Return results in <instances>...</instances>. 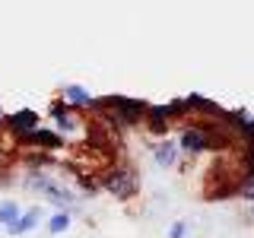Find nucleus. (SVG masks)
<instances>
[{
	"label": "nucleus",
	"instance_id": "1",
	"mask_svg": "<svg viewBox=\"0 0 254 238\" xmlns=\"http://www.w3.org/2000/svg\"><path fill=\"white\" fill-rule=\"evenodd\" d=\"M99 187L105 190V194L111 197H118V200H130L133 194L140 190V175L137 169H130V165H108V169H102L99 175Z\"/></svg>",
	"mask_w": 254,
	"mask_h": 238
},
{
	"label": "nucleus",
	"instance_id": "2",
	"mask_svg": "<svg viewBox=\"0 0 254 238\" xmlns=\"http://www.w3.org/2000/svg\"><path fill=\"white\" fill-rule=\"evenodd\" d=\"M3 127H6V133H10V137L22 146V143L38 130V115L32 108H19V111H13V115H6V124Z\"/></svg>",
	"mask_w": 254,
	"mask_h": 238
},
{
	"label": "nucleus",
	"instance_id": "3",
	"mask_svg": "<svg viewBox=\"0 0 254 238\" xmlns=\"http://www.w3.org/2000/svg\"><path fill=\"white\" fill-rule=\"evenodd\" d=\"M22 146H32V149H45V153H58L64 146V133L61 130H51V127H38L32 137L22 143Z\"/></svg>",
	"mask_w": 254,
	"mask_h": 238
},
{
	"label": "nucleus",
	"instance_id": "4",
	"mask_svg": "<svg viewBox=\"0 0 254 238\" xmlns=\"http://www.w3.org/2000/svg\"><path fill=\"white\" fill-rule=\"evenodd\" d=\"M143 127H146V133L149 137H169V130H172V121H169V115H165V105H149L146 111V118H143Z\"/></svg>",
	"mask_w": 254,
	"mask_h": 238
},
{
	"label": "nucleus",
	"instance_id": "5",
	"mask_svg": "<svg viewBox=\"0 0 254 238\" xmlns=\"http://www.w3.org/2000/svg\"><path fill=\"white\" fill-rule=\"evenodd\" d=\"M178 156H181L178 140H169V137H162L153 149V159H156L159 169H175V165H178Z\"/></svg>",
	"mask_w": 254,
	"mask_h": 238
},
{
	"label": "nucleus",
	"instance_id": "6",
	"mask_svg": "<svg viewBox=\"0 0 254 238\" xmlns=\"http://www.w3.org/2000/svg\"><path fill=\"white\" fill-rule=\"evenodd\" d=\"M42 197H45V200H51L54 206H58V210H70V206L76 203V194H73V190H70L67 184H61L58 178H54L51 184L45 187V194H42Z\"/></svg>",
	"mask_w": 254,
	"mask_h": 238
},
{
	"label": "nucleus",
	"instance_id": "7",
	"mask_svg": "<svg viewBox=\"0 0 254 238\" xmlns=\"http://www.w3.org/2000/svg\"><path fill=\"white\" fill-rule=\"evenodd\" d=\"M64 102H67L73 111H89L95 99L89 95V89H83V86H64Z\"/></svg>",
	"mask_w": 254,
	"mask_h": 238
},
{
	"label": "nucleus",
	"instance_id": "8",
	"mask_svg": "<svg viewBox=\"0 0 254 238\" xmlns=\"http://www.w3.org/2000/svg\"><path fill=\"white\" fill-rule=\"evenodd\" d=\"M38 222H42V206H32V210L22 213V216L6 229V232H10V235H26V232H32V229L38 226Z\"/></svg>",
	"mask_w": 254,
	"mask_h": 238
},
{
	"label": "nucleus",
	"instance_id": "9",
	"mask_svg": "<svg viewBox=\"0 0 254 238\" xmlns=\"http://www.w3.org/2000/svg\"><path fill=\"white\" fill-rule=\"evenodd\" d=\"M19 216H22V210H19L16 200H0V226H3V229H10Z\"/></svg>",
	"mask_w": 254,
	"mask_h": 238
},
{
	"label": "nucleus",
	"instance_id": "10",
	"mask_svg": "<svg viewBox=\"0 0 254 238\" xmlns=\"http://www.w3.org/2000/svg\"><path fill=\"white\" fill-rule=\"evenodd\" d=\"M67 229H70V210H58L48 219V232L51 235H61V232H67Z\"/></svg>",
	"mask_w": 254,
	"mask_h": 238
},
{
	"label": "nucleus",
	"instance_id": "11",
	"mask_svg": "<svg viewBox=\"0 0 254 238\" xmlns=\"http://www.w3.org/2000/svg\"><path fill=\"white\" fill-rule=\"evenodd\" d=\"M238 197H245V200L254 203V172L242 175V181H238Z\"/></svg>",
	"mask_w": 254,
	"mask_h": 238
},
{
	"label": "nucleus",
	"instance_id": "12",
	"mask_svg": "<svg viewBox=\"0 0 254 238\" xmlns=\"http://www.w3.org/2000/svg\"><path fill=\"white\" fill-rule=\"evenodd\" d=\"M188 232H190V226L185 219H178V222H172V229H169V238H188Z\"/></svg>",
	"mask_w": 254,
	"mask_h": 238
}]
</instances>
